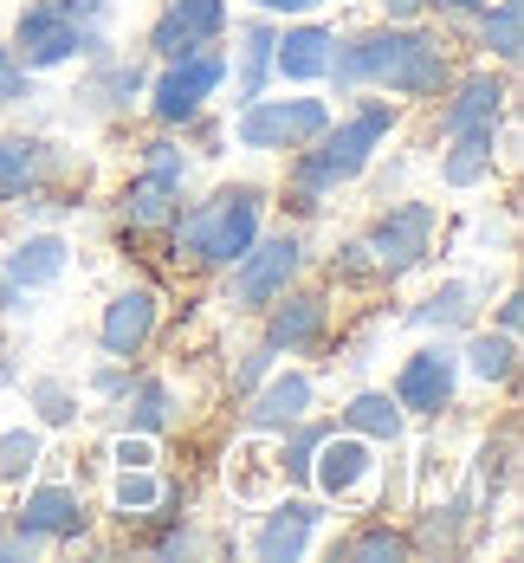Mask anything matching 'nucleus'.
I'll return each instance as SVG.
<instances>
[{
  "label": "nucleus",
  "mask_w": 524,
  "mask_h": 563,
  "mask_svg": "<svg viewBox=\"0 0 524 563\" xmlns=\"http://www.w3.org/2000/svg\"><path fill=\"white\" fill-rule=\"evenodd\" d=\"M331 78H337V91L447 98V85H454V53H447L441 33H427V26H414V20H389V26H376V33L337 40Z\"/></svg>",
  "instance_id": "1"
},
{
  "label": "nucleus",
  "mask_w": 524,
  "mask_h": 563,
  "mask_svg": "<svg viewBox=\"0 0 524 563\" xmlns=\"http://www.w3.org/2000/svg\"><path fill=\"white\" fill-rule=\"evenodd\" d=\"M395 123H402V111H395L389 98H363L344 123L331 117V123H324L304 150H291V195H298V208H317L331 188L356 181V175L369 169L376 143H382Z\"/></svg>",
  "instance_id": "2"
},
{
  "label": "nucleus",
  "mask_w": 524,
  "mask_h": 563,
  "mask_svg": "<svg viewBox=\"0 0 524 563\" xmlns=\"http://www.w3.org/2000/svg\"><path fill=\"white\" fill-rule=\"evenodd\" d=\"M259 227H266V195L233 181V188H214L208 201H194L188 214H169V240H175V260H188L201 273H227L259 240Z\"/></svg>",
  "instance_id": "3"
},
{
  "label": "nucleus",
  "mask_w": 524,
  "mask_h": 563,
  "mask_svg": "<svg viewBox=\"0 0 524 563\" xmlns=\"http://www.w3.org/2000/svg\"><path fill=\"white\" fill-rule=\"evenodd\" d=\"M13 58L26 71H53L65 58H104V26H85L65 0H33L13 20Z\"/></svg>",
  "instance_id": "4"
},
{
  "label": "nucleus",
  "mask_w": 524,
  "mask_h": 563,
  "mask_svg": "<svg viewBox=\"0 0 524 563\" xmlns=\"http://www.w3.org/2000/svg\"><path fill=\"white\" fill-rule=\"evenodd\" d=\"M298 273H304V240H298V233H266V227H259V240L227 266L233 311H266L286 285H298Z\"/></svg>",
  "instance_id": "5"
},
{
  "label": "nucleus",
  "mask_w": 524,
  "mask_h": 563,
  "mask_svg": "<svg viewBox=\"0 0 524 563\" xmlns=\"http://www.w3.org/2000/svg\"><path fill=\"white\" fill-rule=\"evenodd\" d=\"M324 123H331V104H324V98H266V91H259L253 104H239L233 136H239V150L291 156V150H304Z\"/></svg>",
  "instance_id": "6"
},
{
  "label": "nucleus",
  "mask_w": 524,
  "mask_h": 563,
  "mask_svg": "<svg viewBox=\"0 0 524 563\" xmlns=\"http://www.w3.org/2000/svg\"><path fill=\"white\" fill-rule=\"evenodd\" d=\"M221 78H227V53H221V46H194V53H181V58H163V78L149 85L156 123H163V130L194 123V117L208 111V98L221 91Z\"/></svg>",
  "instance_id": "7"
},
{
  "label": "nucleus",
  "mask_w": 524,
  "mask_h": 563,
  "mask_svg": "<svg viewBox=\"0 0 524 563\" xmlns=\"http://www.w3.org/2000/svg\"><path fill=\"white\" fill-rule=\"evenodd\" d=\"M434 227H441V208H434V201H402V208H389L382 221L363 233L369 273H376V279H408V273L434 253Z\"/></svg>",
  "instance_id": "8"
},
{
  "label": "nucleus",
  "mask_w": 524,
  "mask_h": 563,
  "mask_svg": "<svg viewBox=\"0 0 524 563\" xmlns=\"http://www.w3.org/2000/svg\"><path fill=\"white\" fill-rule=\"evenodd\" d=\"M181 175H188L181 150H175V143H149V169L123 188V227H130V233L169 227L175 201H181Z\"/></svg>",
  "instance_id": "9"
},
{
  "label": "nucleus",
  "mask_w": 524,
  "mask_h": 563,
  "mask_svg": "<svg viewBox=\"0 0 524 563\" xmlns=\"http://www.w3.org/2000/svg\"><path fill=\"white\" fill-rule=\"evenodd\" d=\"M454 383H460V350L447 338L421 343L402 363V376H395V401H402V415H447L454 408Z\"/></svg>",
  "instance_id": "10"
},
{
  "label": "nucleus",
  "mask_w": 524,
  "mask_h": 563,
  "mask_svg": "<svg viewBox=\"0 0 524 563\" xmlns=\"http://www.w3.org/2000/svg\"><path fill=\"white\" fill-rule=\"evenodd\" d=\"M7 525H13L26 544H71V538L91 531V511H85V493H78V486H58L53 479V486H33Z\"/></svg>",
  "instance_id": "11"
},
{
  "label": "nucleus",
  "mask_w": 524,
  "mask_h": 563,
  "mask_svg": "<svg viewBox=\"0 0 524 563\" xmlns=\"http://www.w3.org/2000/svg\"><path fill=\"white\" fill-rule=\"evenodd\" d=\"M221 33H227V0H163L149 26V53L181 58L194 46H221Z\"/></svg>",
  "instance_id": "12"
},
{
  "label": "nucleus",
  "mask_w": 524,
  "mask_h": 563,
  "mask_svg": "<svg viewBox=\"0 0 524 563\" xmlns=\"http://www.w3.org/2000/svg\"><path fill=\"white\" fill-rule=\"evenodd\" d=\"M156 318H163V298H156L149 285L116 291L111 305H104V318H98V343H104V356H116V363L143 356L149 338H156Z\"/></svg>",
  "instance_id": "13"
},
{
  "label": "nucleus",
  "mask_w": 524,
  "mask_h": 563,
  "mask_svg": "<svg viewBox=\"0 0 524 563\" xmlns=\"http://www.w3.org/2000/svg\"><path fill=\"white\" fill-rule=\"evenodd\" d=\"M331 331V298L324 291H279L272 305H266V343L272 350H286V356H304V350H317Z\"/></svg>",
  "instance_id": "14"
},
{
  "label": "nucleus",
  "mask_w": 524,
  "mask_h": 563,
  "mask_svg": "<svg viewBox=\"0 0 524 563\" xmlns=\"http://www.w3.org/2000/svg\"><path fill=\"white\" fill-rule=\"evenodd\" d=\"M369 473H376V448L363 441V434H324L317 441V453H311V486L324 493V499H356L363 486H369Z\"/></svg>",
  "instance_id": "15"
},
{
  "label": "nucleus",
  "mask_w": 524,
  "mask_h": 563,
  "mask_svg": "<svg viewBox=\"0 0 524 563\" xmlns=\"http://www.w3.org/2000/svg\"><path fill=\"white\" fill-rule=\"evenodd\" d=\"M311 401H317V383L304 369H279L259 389H246V428L253 434H286L311 415Z\"/></svg>",
  "instance_id": "16"
},
{
  "label": "nucleus",
  "mask_w": 524,
  "mask_h": 563,
  "mask_svg": "<svg viewBox=\"0 0 524 563\" xmlns=\"http://www.w3.org/2000/svg\"><path fill=\"white\" fill-rule=\"evenodd\" d=\"M317 525H324V506H317V499H279V506L259 518V531H253V558L259 563H298L311 551Z\"/></svg>",
  "instance_id": "17"
},
{
  "label": "nucleus",
  "mask_w": 524,
  "mask_h": 563,
  "mask_svg": "<svg viewBox=\"0 0 524 563\" xmlns=\"http://www.w3.org/2000/svg\"><path fill=\"white\" fill-rule=\"evenodd\" d=\"M447 111H441V136H499V117H505V85L492 71H472L447 85Z\"/></svg>",
  "instance_id": "18"
},
{
  "label": "nucleus",
  "mask_w": 524,
  "mask_h": 563,
  "mask_svg": "<svg viewBox=\"0 0 524 563\" xmlns=\"http://www.w3.org/2000/svg\"><path fill=\"white\" fill-rule=\"evenodd\" d=\"M331 53H337V33L317 26V20H298L272 46V71L291 78V85H317V78H331Z\"/></svg>",
  "instance_id": "19"
},
{
  "label": "nucleus",
  "mask_w": 524,
  "mask_h": 563,
  "mask_svg": "<svg viewBox=\"0 0 524 563\" xmlns=\"http://www.w3.org/2000/svg\"><path fill=\"white\" fill-rule=\"evenodd\" d=\"M116 421H123V434H163L175 421V389L163 376H130L123 389H116Z\"/></svg>",
  "instance_id": "20"
},
{
  "label": "nucleus",
  "mask_w": 524,
  "mask_h": 563,
  "mask_svg": "<svg viewBox=\"0 0 524 563\" xmlns=\"http://www.w3.org/2000/svg\"><path fill=\"white\" fill-rule=\"evenodd\" d=\"M272 46H279V26L272 20H253V26H239V46L227 53V71H233V104H253L259 91H266V78H272Z\"/></svg>",
  "instance_id": "21"
},
{
  "label": "nucleus",
  "mask_w": 524,
  "mask_h": 563,
  "mask_svg": "<svg viewBox=\"0 0 524 563\" xmlns=\"http://www.w3.org/2000/svg\"><path fill=\"white\" fill-rule=\"evenodd\" d=\"M344 428L349 434H363L369 448H402L408 415H402V401H395L389 389H363V395H349L344 401Z\"/></svg>",
  "instance_id": "22"
},
{
  "label": "nucleus",
  "mask_w": 524,
  "mask_h": 563,
  "mask_svg": "<svg viewBox=\"0 0 524 563\" xmlns=\"http://www.w3.org/2000/svg\"><path fill=\"white\" fill-rule=\"evenodd\" d=\"M46 163H53V143H40V136H0V208L26 201L46 181Z\"/></svg>",
  "instance_id": "23"
},
{
  "label": "nucleus",
  "mask_w": 524,
  "mask_h": 563,
  "mask_svg": "<svg viewBox=\"0 0 524 563\" xmlns=\"http://www.w3.org/2000/svg\"><path fill=\"white\" fill-rule=\"evenodd\" d=\"M65 260H71V246L58 240V233H26L13 253H7V279L20 285V291H40V285H53L58 273H65Z\"/></svg>",
  "instance_id": "24"
},
{
  "label": "nucleus",
  "mask_w": 524,
  "mask_h": 563,
  "mask_svg": "<svg viewBox=\"0 0 524 563\" xmlns=\"http://www.w3.org/2000/svg\"><path fill=\"white\" fill-rule=\"evenodd\" d=\"M460 369H472L479 383H499L505 389L519 376V338L512 331H472L460 350Z\"/></svg>",
  "instance_id": "25"
},
{
  "label": "nucleus",
  "mask_w": 524,
  "mask_h": 563,
  "mask_svg": "<svg viewBox=\"0 0 524 563\" xmlns=\"http://www.w3.org/2000/svg\"><path fill=\"white\" fill-rule=\"evenodd\" d=\"M408 551H414V538L395 531L389 518H369V525H356L349 538L331 544V558H356V563H402Z\"/></svg>",
  "instance_id": "26"
},
{
  "label": "nucleus",
  "mask_w": 524,
  "mask_h": 563,
  "mask_svg": "<svg viewBox=\"0 0 524 563\" xmlns=\"http://www.w3.org/2000/svg\"><path fill=\"white\" fill-rule=\"evenodd\" d=\"M479 40L499 65H519L524 53V0H486L479 7Z\"/></svg>",
  "instance_id": "27"
},
{
  "label": "nucleus",
  "mask_w": 524,
  "mask_h": 563,
  "mask_svg": "<svg viewBox=\"0 0 524 563\" xmlns=\"http://www.w3.org/2000/svg\"><path fill=\"white\" fill-rule=\"evenodd\" d=\"M454 150L441 156V181L447 188H479L492 181V136H447Z\"/></svg>",
  "instance_id": "28"
},
{
  "label": "nucleus",
  "mask_w": 524,
  "mask_h": 563,
  "mask_svg": "<svg viewBox=\"0 0 524 563\" xmlns=\"http://www.w3.org/2000/svg\"><path fill=\"white\" fill-rule=\"evenodd\" d=\"M472 298H479V291L466 279H447L427 305H414V324H421V331H460L466 318H472Z\"/></svg>",
  "instance_id": "29"
},
{
  "label": "nucleus",
  "mask_w": 524,
  "mask_h": 563,
  "mask_svg": "<svg viewBox=\"0 0 524 563\" xmlns=\"http://www.w3.org/2000/svg\"><path fill=\"white\" fill-rule=\"evenodd\" d=\"M169 499V486L149 473V466H116V486H111V506L123 518H143V511H156Z\"/></svg>",
  "instance_id": "30"
},
{
  "label": "nucleus",
  "mask_w": 524,
  "mask_h": 563,
  "mask_svg": "<svg viewBox=\"0 0 524 563\" xmlns=\"http://www.w3.org/2000/svg\"><path fill=\"white\" fill-rule=\"evenodd\" d=\"M40 460H46L40 428H7V434H0V479H7V486H26Z\"/></svg>",
  "instance_id": "31"
},
{
  "label": "nucleus",
  "mask_w": 524,
  "mask_h": 563,
  "mask_svg": "<svg viewBox=\"0 0 524 563\" xmlns=\"http://www.w3.org/2000/svg\"><path fill=\"white\" fill-rule=\"evenodd\" d=\"M331 428L324 421H298V428H286V448H279V473H286V486H311V453H317V441H324Z\"/></svg>",
  "instance_id": "32"
},
{
  "label": "nucleus",
  "mask_w": 524,
  "mask_h": 563,
  "mask_svg": "<svg viewBox=\"0 0 524 563\" xmlns=\"http://www.w3.org/2000/svg\"><path fill=\"white\" fill-rule=\"evenodd\" d=\"M26 401L40 408L46 428H71V421H78V389L58 383V376H33V383H26Z\"/></svg>",
  "instance_id": "33"
},
{
  "label": "nucleus",
  "mask_w": 524,
  "mask_h": 563,
  "mask_svg": "<svg viewBox=\"0 0 524 563\" xmlns=\"http://www.w3.org/2000/svg\"><path fill=\"white\" fill-rule=\"evenodd\" d=\"M33 98V71L13 58V46H0V104H26Z\"/></svg>",
  "instance_id": "34"
},
{
  "label": "nucleus",
  "mask_w": 524,
  "mask_h": 563,
  "mask_svg": "<svg viewBox=\"0 0 524 563\" xmlns=\"http://www.w3.org/2000/svg\"><path fill=\"white\" fill-rule=\"evenodd\" d=\"M272 356H279L272 343H259V350H246V363L233 369V389H239V395H246V389H259V383L272 376Z\"/></svg>",
  "instance_id": "35"
},
{
  "label": "nucleus",
  "mask_w": 524,
  "mask_h": 563,
  "mask_svg": "<svg viewBox=\"0 0 524 563\" xmlns=\"http://www.w3.org/2000/svg\"><path fill=\"white\" fill-rule=\"evenodd\" d=\"M253 13H286V20H304V13H317V7H331V0H246Z\"/></svg>",
  "instance_id": "36"
},
{
  "label": "nucleus",
  "mask_w": 524,
  "mask_h": 563,
  "mask_svg": "<svg viewBox=\"0 0 524 563\" xmlns=\"http://www.w3.org/2000/svg\"><path fill=\"white\" fill-rule=\"evenodd\" d=\"M149 460H156L149 434H123V441H116V466H149Z\"/></svg>",
  "instance_id": "37"
},
{
  "label": "nucleus",
  "mask_w": 524,
  "mask_h": 563,
  "mask_svg": "<svg viewBox=\"0 0 524 563\" xmlns=\"http://www.w3.org/2000/svg\"><path fill=\"white\" fill-rule=\"evenodd\" d=\"M519 324H524V298H519V291H505V298H499V331H512V338H519Z\"/></svg>",
  "instance_id": "38"
},
{
  "label": "nucleus",
  "mask_w": 524,
  "mask_h": 563,
  "mask_svg": "<svg viewBox=\"0 0 524 563\" xmlns=\"http://www.w3.org/2000/svg\"><path fill=\"white\" fill-rule=\"evenodd\" d=\"M65 7H71L85 26H104V13H111V0H65Z\"/></svg>",
  "instance_id": "39"
},
{
  "label": "nucleus",
  "mask_w": 524,
  "mask_h": 563,
  "mask_svg": "<svg viewBox=\"0 0 524 563\" xmlns=\"http://www.w3.org/2000/svg\"><path fill=\"white\" fill-rule=\"evenodd\" d=\"M123 383H130V376H123V363H116V356H111V369H98V376H91V389H98V395H116Z\"/></svg>",
  "instance_id": "40"
},
{
  "label": "nucleus",
  "mask_w": 524,
  "mask_h": 563,
  "mask_svg": "<svg viewBox=\"0 0 524 563\" xmlns=\"http://www.w3.org/2000/svg\"><path fill=\"white\" fill-rule=\"evenodd\" d=\"M389 20H421V0H376Z\"/></svg>",
  "instance_id": "41"
},
{
  "label": "nucleus",
  "mask_w": 524,
  "mask_h": 563,
  "mask_svg": "<svg viewBox=\"0 0 524 563\" xmlns=\"http://www.w3.org/2000/svg\"><path fill=\"white\" fill-rule=\"evenodd\" d=\"M421 7H447V13H479L486 0H421Z\"/></svg>",
  "instance_id": "42"
},
{
  "label": "nucleus",
  "mask_w": 524,
  "mask_h": 563,
  "mask_svg": "<svg viewBox=\"0 0 524 563\" xmlns=\"http://www.w3.org/2000/svg\"><path fill=\"white\" fill-rule=\"evenodd\" d=\"M0 383H13V350H0Z\"/></svg>",
  "instance_id": "43"
}]
</instances>
